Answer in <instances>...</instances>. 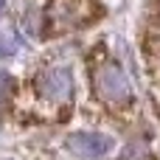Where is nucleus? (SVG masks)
<instances>
[{
    "instance_id": "obj_5",
    "label": "nucleus",
    "mask_w": 160,
    "mask_h": 160,
    "mask_svg": "<svg viewBox=\"0 0 160 160\" xmlns=\"http://www.w3.org/2000/svg\"><path fill=\"white\" fill-rule=\"evenodd\" d=\"M20 51V42L11 34H0V56H14Z\"/></svg>"
},
{
    "instance_id": "obj_6",
    "label": "nucleus",
    "mask_w": 160,
    "mask_h": 160,
    "mask_svg": "<svg viewBox=\"0 0 160 160\" xmlns=\"http://www.w3.org/2000/svg\"><path fill=\"white\" fill-rule=\"evenodd\" d=\"M8 96H11V76L6 70H0V107L8 101Z\"/></svg>"
},
{
    "instance_id": "obj_3",
    "label": "nucleus",
    "mask_w": 160,
    "mask_h": 160,
    "mask_svg": "<svg viewBox=\"0 0 160 160\" xmlns=\"http://www.w3.org/2000/svg\"><path fill=\"white\" fill-rule=\"evenodd\" d=\"M90 17H93V0H53L51 3L53 31H70L76 25H84Z\"/></svg>"
},
{
    "instance_id": "obj_4",
    "label": "nucleus",
    "mask_w": 160,
    "mask_h": 160,
    "mask_svg": "<svg viewBox=\"0 0 160 160\" xmlns=\"http://www.w3.org/2000/svg\"><path fill=\"white\" fill-rule=\"evenodd\" d=\"M68 149L79 158H104L112 149V138L101 132H76L68 138Z\"/></svg>"
},
{
    "instance_id": "obj_7",
    "label": "nucleus",
    "mask_w": 160,
    "mask_h": 160,
    "mask_svg": "<svg viewBox=\"0 0 160 160\" xmlns=\"http://www.w3.org/2000/svg\"><path fill=\"white\" fill-rule=\"evenodd\" d=\"M3 6H6V0H0V11H3Z\"/></svg>"
},
{
    "instance_id": "obj_1",
    "label": "nucleus",
    "mask_w": 160,
    "mask_h": 160,
    "mask_svg": "<svg viewBox=\"0 0 160 160\" xmlns=\"http://www.w3.org/2000/svg\"><path fill=\"white\" fill-rule=\"evenodd\" d=\"M93 84L101 101L107 104H129L132 101V82L115 62H98L93 68Z\"/></svg>"
},
{
    "instance_id": "obj_2",
    "label": "nucleus",
    "mask_w": 160,
    "mask_h": 160,
    "mask_svg": "<svg viewBox=\"0 0 160 160\" xmlns=\"http://www.w3.org/2000/svg\"><path fill=\"white\" fill-rule=\"evenodd\" d=\"M37 93L42 101L53 104V107H62L70 101L73 96V76L68 68H48L39 73L37 79Z\"/></svg>"
}]
</instances>
